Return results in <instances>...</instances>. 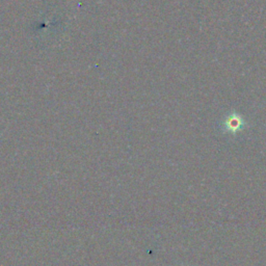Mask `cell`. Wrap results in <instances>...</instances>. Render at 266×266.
Instances as JSON below:
<instances>
[{
    "mask_svg": "<svg viewBox=\"0 0 266 266\" xmlns=\"http://www.w3.org/2000/svg\"><path fill=\"white\" fill-rule=\"evenodd\" d=\"M225 124H226V129L233 132L239 130L244 125L243 120L240 119L239 115H236V114H232L231 116H229Z\"/></svg>",
    "mask_w": 266,
    "mask_h": 266,
    "instance_id": "1",
    "label": "cell"
}]
</instances>
